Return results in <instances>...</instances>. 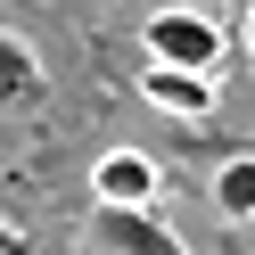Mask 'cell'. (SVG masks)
I'll list each match as a JSON object with an SVG mask.
<instances>
[{"instance_id": "6", "label": "cell", "mask_w": 255, "mask_h": 255, "mask_svg": "<svg viewBox=\"0 0 255 255\" xmlns=\"http://www.w3.org/2000/svg\"><path fill=\"white\" fill-rule=\"evenodd\" d=\"M214 206H222L231 222H247V214H255V156H231V165L214 173Z\"/></svg>"}, {"instance_id": "2", "label": "cell", "mask_w": 255, "mask_h": 255, "mask_svg": "<svg viewBox=\"0 0 255 255\" xmlns=\"http://www.w3.org/2000/svg\"><path fill=\"white\" fill-rule=\"evenodd\" d=\"M91 239H99L107 255H189L181 239H173L165 222H148L140 206H99V222H91Z\"/></svg>"}, {"instance_id": "1", "label": "cell", "mask_w": 255, "mask_h": 255, "mask_svg": "<svg viewBox=\"0 0 255 255\" xmlns=\"http://www.w3.org/2000/svg\"><path fill=\"white\" fill-rule=\"evenodd\" d=\"M148 50H156V66H173V74H206L222 58V33L206 17H189V8H165V17H148Z\"/></svg>"}, {"instance_id": "5", "label": "cell", "mask_w": 255, "mask_h": 255, "mask_svg": "<svg viewBox=\"0 0 255 255\" xmlns=\"http://www.w3.org/2000/svg\"><path fill=\"white\" fill-rule=\"evenodd\" d=\"M140 91H148L156 107H181V116H206V74H173V66H148V74H140Z\"/></svg>"}, {"instance_id": "3", "label": "cell", "mask_w": 255, "mask_h": 255, "mask_svg": "<svg viewBox=\"0 0 255 255\" xmlns=\"http://www.w3.org/2000/svg\"><path fill=\"white\" fill-rule=\"evenodd\" d=\"M99 206H148L156 198V165L148 156H132V148H116V156H99Z\"/></svg>"}, {"instance_id": "4", "label": "cell", "mask_w": 255, "mask_h": 255, "mask_svg": "<svg viewBox=\"0 0 255 255\" xmlns=\"http://www.w3.org/2000/svg\"><path fill=\"white\" fill-rule=\"evenodd\" d=\"M50 99V74H41V58L25 50L17 33H0V107H41Z\"/></svg>"}, {"instance_id": "7", "label": "cell", "mask_w": 255, "mask_h": 255, "mask_svg": "<svg viewBox=\"0 0 255 255\" xmlns=\"http://www.w3.org/2000/svg\"><path fill=\"white\" fill-rule=\"evenodd\" d=\"M0 255H33V239H25V231H8V222H0Z\"/></svg>"}]
</instances>
